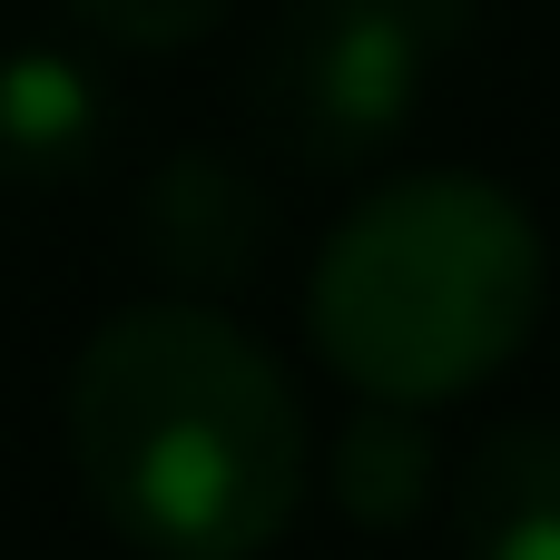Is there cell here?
Here are the masks:
<instances>
[{
    "label": "cell",
    "instance_id": "cell-1",
    "mask_svg": "<svg viewBox=\"0 0 560 560\" xmlns=\"http://www.w3.org/2000/svg\"><path fill=\"white\" fill-rule=\"evenodd\" d=\"M69 463L148 560H256L305 492L285 364L197 295L108 315L69 364Z\"/></svg>",
    "mask_w": 560,
    "mask_h": 560
},
{
    "label": "cell",
    "instance_id": "cell-2",
    "mask_svg": "<svg viewBox=\"0 0 560 560\" xmlns=\"http://www.w3.org/2000/svg\"><path fill=\"white\" fill-rule=\"evenodd\" d=\"M541 315V226L512 187L433 167L374 187L315 256V354L374 404H453L522 354Z\"/></svg>",
    "mask_w": 560,
    "mask_h": 560
},
{
    "label": "cell",
    "instance_id": "cell-3",
    "mask_svg": "<svg viewBox=\"0 0 560 560\" xmlns=\"http://www.w3.org/2000/svg\"><path fill=\"white\" fill-rule=\"evenodd\" d=\"M472 20V0H295L256 49V118L305 167L374 158L413 98L433 49Z\"/></svg>",
    "mask_w": 560,
    "mask_h": 560
},
{
    "label": "cell",
    "instance_id": "cell-4",
    "mask_svg": "<svg viewBox=\"0 0 560 560\" xmlns=\"http://www.w3.org/2000/svg\"><path fill=\"white\" fill-rule=\"evenodd\" d=\"M138 236H148V256H158L177 285H236V276H256L276 217H266V187H256L236 158L187 148V158H167V167L148 177Z\"/></svg>",
    "mask_w": 560,
    "mask_h": 560
},
{
    "label": "cell",
    "instance_id": "cell-5",
    "mask_svg": "<svg viewBox=\"0 0 560 560\" xmlns=\"http://www.w3.org/2000/svg\"><path fill=\"white\" fill-rule=\"evenodd\" d=\"M472 560H560V423H502L453 492Z\"/></svg>",
    "mask_w": 560,
    "mask_h": 560
},
{
    "label": "cell",
    "instance_id": "cell-6",
    "mask_svg": "<svg viewBox=\"0 0 560 560\" xmlns=\"http://www.w3.org/2000/svg\"><path fill=\"white\" fill-rule=\"evenodd\" d=\"M98 148V79L59 49L0 59V167L10 177H69Z\"/></svg>",
    "mask_w": 560,
    "mask_h": 560
},
{
    "label": "cell",
    "instance_id": "cell-7",
    "mask_svg": "<svg viewBox=\"0 0 560 560\" xmlns=\"http://www.w3.org/2000/svg\"><path fill=\"white\" fill-rule=\"evenodd\" d=\"M335 502L364 532H404L433 502V433L413 423V404H374V413L345 423V443H335Z\"/></svg>",
    "mask_w": 560,
    "mask_h": 560
},
{
    "label": "cell",
    "instance_id": "cell-8",
    "mask_svg": "<svg viewBox=\"0 0 560 560\" xmlns=\"http://www.w3.org/2000/svg\"><path fill=\"white\" fill-rule=\"evenodd\" d=\"M69 20H89L118 49H187L226 20V0H69Z\"/></svg>",
    "mask_w": 560,
    "mask_h": 560
}]
</instances>
